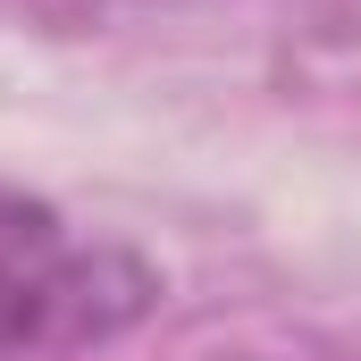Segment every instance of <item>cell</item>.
Segmentation results:
<instances>
[{"instance_id":"obj_1","label":"cell","mask_w":361,"mask_h":361,"mask_svg":"<svg viewBox=\"0 0 361 361\" xmlns=\"http://www.w3.org/2000/svg\"><path fill=\"white\" fill-rule=\"evenodd\" d=\"M160 302V269L109 235H76L51 202L0 185V353L101 345Z\"/></svg>"}]
</instances>
